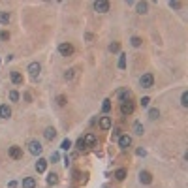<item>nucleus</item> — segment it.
<instances>
[{
  "label": "nucleus",
  "mask_w": 188,
  "mask_h": 188,
  "mask_svg": "<svg viewBox=\"0 0 188 188\" xmlns=\"http://www.w3.org/2000/svg\"><path fill=\"white\" fill-rule=\"evenodd\" d=\"M152 83H154L152 74H143V75L139 77V85L143 87V88H151V87H152Z\"/></svg>",
  "instance_id": "1"
},
{
  "label": "nucleus",
  "mask_w": 188,
  "mask_h": 188,
  "mask_svg": "<svg viewBox=\"0 0 188 188\" xmlns=\"http://www.w3.org/2000/svg\"><path fill=\"white\" fill-rule=\"evenodd\" d=\"M28 151L34 154V156H38V154H41V151H43V147H41V143L40 141H36V139H32L30 143H28Z\"/></svg>",
  "instance_id": "2"
},
{
  "label": "nucleus",
  "mask_w": 188,
  "mask_h": 188,
  "mask_svg": "<svg viewBox=\"0 0 188 188\" xmlns=\"http://www.w3.org/2000/svg\"><path fill=\"white\" fill-rule=\"evenodd\" d=\"M58 53L64 55V57H70V55L74 53V45L72 43H60L58 45Z\"/></svg>",
  "instance_id": "3"
},
{
  "label": "nucleus",
  "mask_w": 188,
  "mask_h": 188,
  "mask_svg": "<svg viewBox=\"0 0 188 188\" xmlns=\"http://www.w3.org/2000/svg\"><path fill=\"white\" fill-rule=\"evenodd\" d=\"M94 10H96L98 13H105V11H109V2L98 0V2H94Z\"/></svg>",
  "instance_id": "4"
},
{
  "label": "nucleus",
  "mask_w": 188,
  "mask_h": 188,
  "mask_svg": "<svg viewBox=\"0 0 188 188\" xmlns=\"http://www.w3.org/2000/svg\"><path fill=\"white\" fill-rule=\"evenodd\" d=\"M121 113H122L124 117L132 115V113H134V104H132V102H124V104H121Z\"/></svg>",
  "instance_id": "5"
},
{
  "label": "nucleus",
  "mask_w": 188,
  "mask_h": 188,
  "mask_svg": "<svg viewBox=\"0 0 188 188\" xmlns=\"http://www.w3.org/2000/svg\"><path fill=\"white\" fill-rule=\"evenodd\" d=\"M10 156H11L13 160H19V158H23V149H21V147H17V145L10 147Z\"/></svg>",
  "instance_id": "6"
},
{
  "label": "nucleus",
  "mask_w": 188,
  "mask_h": 188,
  "mask_svg": "<svg viewBox=\"0 0 188 188\" xmlns=\"http://www.w3.org/2000/svg\"><path fill=\"white\" fill-rule=\"evenodd\" d=\"M130 145H132V137L130 135H121L119 137V147L121 149H128Z\"/></svg>",
  "instance_id": "7"
},
{
  "label": "nucleus",
  "mask_w": 188,
  "mask_h": 188,
  "mask_svg": "<svg viewBox=\"0 0 188 188\" xmlns=\"http://www.w3.org/2000/svg\"><path fill=\"white\" fill-rule=\"evenodd\" d=\"M28 72H30V75H32V77H38V75H40V72H41V66H40L38 62H32V64L28 66Z\"/></svg>",
  "instance_id": "8"
},
{
  "label": "nucleus",
  "mask_w": 188,
  "mask_h": 188,
  "mask_svg": "<svg viewBox=\"0 0 188 188\" xmlns=\"http://www.w3.org/2000/svg\"><path fill=\"white\" fill-rule=\"evenodd\" d=\"M83 141H85V147H94V145H96V135H94V134H87L83 137Z\"/></svg>",
  "instance_id": "9"
},
{
  "label": "nucleus",
  "mask_w": 188,
  "mask_h": 188,
  "mask_svg": "<svg viewBox=\"0 0 188 188\" xmlns=\"http://www.w3.org/2000/svg\"><path fill=\"white\" fill-rule=\"evenodd\" d=\"M139 181L143 182V184H151V182H152V175H151L149 171H141V173H139Z\"/></svg>",
  "instance_id": "10"
},
{
  "label": "nucleus",
  "mask_w": 188,
  "mask_h": 188,
  "mask_svg": "<svg viewBox=\"0 0 188 188\" xmlns=\"http://www.w3.org/2000/svg\"><path fill=\"white\" fill-rule=\"evenodd\" d=\"M45 169H47V160H45V158H40V160L36 162V171H38V173H43Z\"/></svg>",
  "instance_id": "11"
},
{
  "label": "nucleus",
  "mask_w": 188,
  "mask_h": 188,
  "mask_svg": "<svg viewBox=\"0 0 188 188\" xmlns=\"http://www.w3.org/2000/svg\"><path fill=\"white\" fill-rule=\"evenodd\" d=\"M23 188H36V179L34 177H25L23 179Z\"/></svg>",
  "instance_id": "12"
},
{
  "label": "nucleus",
  "mask_w": 188,
  "mask_h": 188,
  "mask_svg": "<svg viewBox=\"0 0 188 188\" xmlns=\"http://www.w3.org/2000/svg\"><path fill=\"white\" fill-rule=\"evenodd\" d=\"M10 77H11V83H13V85H23V75H21L19 72H11Z\"/></svg>",
  "instance_id": "13"
},
{
  "label": "nucleus",
  "mask_w": 188,
  "mask_h": 188,
  "mask_svg": "<svg viewBox=\"0 0 188 188\" xmlns=\"http://www.w3.org/2000/svg\"><path fill=\"white\" fill-rule=\"evenodd\" d=\"M119 98H121L122 104H124V102H130V100H132V92H130V90H121V92H119Z\"/></svg>",
  "instance_id": "14"
},
{
  "label": "nucleus",
  "mask_w": 188,
  "mask_h": 188,
  "mask_svg": "<svg viewBox=\"0 0 188 188\" xmlns=\"http://www.w3.org/2000/svg\"><path fill=\"white\" fill-rule=\"evenodd\" d=\"M100 128L102 130H109L111 128V119H109V117H102V119H100Z\"/></svg>",
  "instance_id": "15"
},
{
  "label": "nucleus",
  "mask_w": 188,
  "mask_h": 188,
  "mask_svg": "<svg viewBox=\"0 0 188 188\" xmlns=\"http://www.w3.org/2000/svg\"><path fill=\"white\" fill-rule=\"evenodd\" d=\"M11 115V109L4 104V105H0V117H2V119H8V117Z\"/></svg>",
  "instance_id": "16"
},
{
  "label": "nucleus",
  "mask_w": 188,
  "mask_h": 188,
  "mask_svg": "<svg viewBox=\"0 0 188 188\" xmlns=\"http://www.w3.org/2000/svg\"><path fill=\"white\" fill-rule=\"evenodd\" d=\"M43 135H45V139H49V141H51V139L57 137V130H55V128H47V130L43 132Z\"/></svg>",
  "instance_id": "17"
},
{
  "label": "nucleus",
  "mask_w": 188,
  "mask_h": 188,
  "mask_svg": "<svg viewBox=\"0 0 188 188\" xmlns=\"http://www.w3.org/2000/svg\"><path fill=\"white\" fill-rule=\"evenodd\" d=\"M47 184H51V186L58 184V175L57 173H49V177H47Z\"/></svg>",
  "instance_id": "18"
},
{
  "label": "nucleus",
  "mask_w": 188,
  "mask_h": 188,
  "mask_svg": "<svg viewBox=\"0 0 188 188\" xmlns=\"http://www.w3.org/2000/svg\"><path fill=\"white\" fill-rule=\"evenodd\" d=\"M135 10H137V13H147V2H137L135 4Z\"/></svg>",
  "instance_id": "19"
},
{
  "label": "nucleus",
  "mask_w": 188,
  "mask_h": 188,
  "mask_svg": "<svg viewBox=\"0 0 188 188\" xmlns=\"http://www.w3.org/2000/svg\"><path fill=\"white\" fill-rule=\"evenodd\" d=\"M10 13L8 11H2V13H0V25H8V23H10Z\"/></svg>",
  "instance_id": "20"
},
{
  "label": "nucleus",
  "mask_w": 188,
  "mask_h": 188,
  "mask_svg": "<svg viewBox=\"0 0 188 188\" xmlns=\"http://www.w3.org/2000/svg\"><path fill=\"white\" fill-rule=\"evenodd\" d=\"M134 134L135 135H141V134H143V124H141V122H134Z\"/></svg>",
  "instance_id": "21"
},
{
  "label": "nucleus",
  "mask_w": 188,
  "mask_h": 188,
  "mask_svg": "<svg viewBox=\"0 0 188 188\" xmlns=\"http://www.w3.org/2000/svg\"><path fill=\"white\" fill-rule=\"evenodd\" d=\"M124 177H126V169L121 168V169H117V171H115V179H117V181H122Z\"/></svg>",
  "instance_id": "22"
},
{
  "label": "nucleus",
  "mask_w": 188,
  "mask_h": 188,
  "mask_svg": "<svg viewBox=\"0 0 188 188\" xmlns=\"http://www.w3.org/2000/svg\"><path fill=\"white\" fill-rule=\"evenodd\" d=\"M102 111H104V113H109V111H111V100H104V104H102Z\"/></svg>",
  "instance_id": "23"
},
{
  "label": "nucleus",
  "mask_w": 188,
  "mask_h": 188,
  "mask_svg": "<svg viewBox=\"0 0 188 188\" xmlns=\"http://www.w3.org/2000/svg\"><path fill=\"white\" fill-rule=\"evenodd\" d=\"M74 75H75V70H68V72L64 74V79H66V81H72Z\"/></svg>",
  "instance_id": "24"
},
{
  "label": "nucleus",
  "mask_w": 188,
  "mask_h": 188,
  "mask_svg": "<svg viewBox=\"0 0 188 188\" xmlns=\"http://www.w3.org/2000/svg\"><path fill=\"white\" fill-rule=\"evenodd\" d=\"M181 105H182V107H188V92H182V96H181Z\"/></svg>",
  "instance_id": "25"
},
{
  "label": "nucleus",
  "mask_w": 188,
  "mask_h": 188,
  "mask_svg": "<svg viewBox=\"0 0 188 188\" xmlns=\"http://www.w3.org/2000/svg\"><path fill=\"white\" fill-rule=\"evenodd\" d=\"M149 117H151V119H158V117H160V111H158L156 107H152V109L149 111Z\"/></svg>",
  "instance_id": "26"
},
{
  "label": "nucleus",
  "mask_w": 188,
  "mask_h": 188,
  "mask_svg": "<svg viewBox=\"0 0 188 188\" xmlns=\"http://www.w3.org/2000/svg\"><path fill=\"white\" fill-rule=\"evenodd\" d=\"M64 151H70V149H72V141H70V139H64L62 141V145H60Z\"/></svg>",
  "instance_id": "27"
},
{
  "label": "nucleus",
  "mask_w": 188,
  "mask_h": 188,
  "mask_svg": "<svg viewBox=\"0 0 188 188\" xmlns=\"http://www.w3.org/2000/svg\"><path fill=\"white\" fill-rule=\"evenodd\" d=\"M119 68H121V70L126 68V55H121V58H119Z\"/></svg>",
  "instance_id": "28"
},
{
  "label": "nucleus",
  "mask_w": 188,
  "mask_h": 188,
  "mask_svg": "<svg viewBox=\"0 0 188 188\" xmlns=\"http://www.w3.org/2000/svg\"><path fill=\"white\" fill-rule=\"evenodd\" d=\"M10 100H11V102H17V100H19V92H17V90H11V92H10Z\"/></svg>",
  "instance_id": "29"
},
{
  "label": "nucleus",
  "mask_w": 188,
  "mask_h": 188,
  "mask_svg": "<svg viewBox=\"0 0 188 188\" xmlns=\"http://www.w3.org/2000/svg\"><path fill=\"white\" fill-rule=\"evenodd\" d=\"M139 104H141V107H149V104H151V98H149V96L141 98V102H139Z\"/></svg>",
  "instance_id": "30"
},
{
  "label": "nucleus",
  "mask_w": 188,
  "mask_h": 188,
  "mask_svg": "<svg viewBox=\"0 0 188 188\" xmlns=\"http://www.w3.org/2000/svg\"><path fill=\"white\" fill-rule=\"evenodd\" d=\"M75 145H77V149H79V151H85V149H87V147H85L83 137H79V139H77V143H75Z\"/></svg>",
  "instance_id": "31"
},
{
  "label": "nucleus",
  "mask_w": 188,
  "mask_h": 188,
  "mask_svg": "<svg viewBox=\"0 0 188 188\" xmlns=\"http://www.w3.org/2000/svg\"><path fill=\"white\" fill-rule=\"evenodd\" d=\"M130 41H132V45H134V47H139V45H141V38H137V36H134Z\"/></svg>",
  "instance_id": "32"
},
{
  "label": "nucleus",
  "mask_w": 188,
  "mask_h": 188,
  "mask_svg": "<svg viewBox=\"0 0 188 188\" xmlns=\"http://www.w3.org/2000/svg\"><path fill=\"white\" fill-rule=\"evenodd\" d=\"M119 47H121V45L115 41V43H111V45H109V51H111V53H117V51H119Z\"/></svg>",
  "instance_id": "33"
},
{
  "label": "nucleus",
  "mask_w": 188,
  "mask_h": 188,
  "mask_svg": "<svg viewBox=\"0 0 188 188\" xmlns=\"http://www.w3.org/2000/svg\"><path fill=\"white\" fill-rule=\"evenodd\" d=\"M58 160H60V154H58V152H53V154H51V162L55 164V162H58Z\"/></svg>",
  "instance_id": "34"
},
{
  "label": "nucleus",
  "mask_w": 188,
  "mask_h": 188,
  "mask_svg": "<svg viewBox=\"0 0 188 188\" xmlns=\"http://www.w3.org/2000/svg\"><path fill=\"white\" fill-rule=\"evenodd\" d=\"M0 40H4V41L10 40V32H6V30H4V32H0Z\"/></svg>",
  "instance_id": "35"
},
{
  "label": "nucleus",
  "mask_w": 188,
  "mask_h": 188,
  "mask_svg": "<svg viewBox=\"0 0 188 188\" xmlns=\"http://www.w3.org/2000/svg\"><path fill=\"white\" fill-rule=\"evenodd\" d=\"M57 102H58V105H64V104H66V98H64V96H58Z\"/></svg>",
  "instance_id": "36"
},
{
  "label": "nucleus",
  "mask_w": 188,
  "mask_h": 188,
  "mask_svg": "<svg viewBox=\"0 0 188 188\" xmlns=\"http://www.w3.org/2000/svg\"><path fill=\"white\" fill-rule=\"evenodd\" d=\"M169 6L175 8V10H179V8H181V2H169Z\"/></svg>",
  "instance_id": "37"
},
{
  "label": "nucleus",
  "mask_w": 188,
  "mask_h": 188,
  "mask_svg": "<svg viewBox=\"0 0 188 188\" xmlns=\"http://www.w3.org/2000/svg\"><path fill=\"white\" fill-rule=\"evenodd\" d=\"M147 152H145V149H137V156H145Z\"/></svg>",
  "instance_id": "38"
},
{
  "label": "nucleus",
  "mask_w": 188,
  "mask_h": 188,
  "mask_svg": "<svg viewBox=\"0 0 188 188\" xmlns=\"http://www.w3.org/2000/svg\"><path fill=\"white\" fill-rule=\"evenodd\" d=\"M8 186H10V188H15V186H17V182H15V181H10V184H8Z\"/></svg>",
  "instance_id": "39"
}]
</instances>
